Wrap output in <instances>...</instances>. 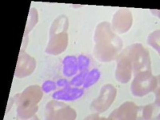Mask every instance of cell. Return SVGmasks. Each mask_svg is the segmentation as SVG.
<instances>
[{"instance_id":"cell-1","label":"cell","mask_w":160,"mask_h":120,"mask_svg":"<svg viewBox=\"0 0 160 120\" xmlns=\"http://www.w3.org/2000/svg\"><path fill=\"white\" fill-rule=\"evenodd\" d=\"M94 55L98 61L102 62L115 60L122 49V41L111 28V23L102 22L95 29Z\"/></svg>"},{"instance_id":"cell-2","label":"cell","mask_w":160,"mask_h":120,"mask_svg":"<svg viewBox=\"0 0 160 120\" xmlns=\"http://www.w3.org/2000/svg\"><path fill=\"white\" fill-rule=\"evenodd\" d=\"M43 91L38 85H31L21 94L14 97L17 107V117L21 119H29L34 117L38 111V103L42 100Z\"/></svg>"},{"instance_id":"cell-3","label":"cell","mask_w":160,"mask_h":120,"mask_svg":"<svg viewBox=\"0 0 160 120\" xmlns=\"http://www.w3.org/2000/svg\"><path fill=\"white\" fill-rule=\"evenodd\" d=\"M69 19L65 15L57 17L50 28L49 41L45 50L48 55H58L64 52L68 46Z\"/></svg>"},{"instance_id":"cell-4","label":"cell","mask_w":160,"mask_h":120,"mask_svg":"<svg viewBox=\"0 0 160 120\" xmlns=\"http://www.w3.org/2000/svg\"><path fill=\"white\" fill-rule=\"evenodd\" d=\"M131 61L134 76L138 73L151 71V61L149 52L140 43L132 44L122 51Z\"/></svg>"},{"instance_id":"cell-5","label":"cell","mask_w":160,"mask_h":120,"mask_svg":"<svg viewBox=\"0 0 160 120\" xmlns=\"http://www.w3.org/2000/svg\"><path fill=\"white\" fill-rule=\"evenodd\" d=\"M158 83V77L154 76L151 71H144L135 75L131 86L133 95L142 97L156 89Z\"/></svg>"},{"instance_id":"cell-6","label":"cell","mask_w":160,"mask_h":120,"mask_svg":"<svg viewBox=\"0 0 160 120\" xmlns=\"http://www.w3.org/2000/svg\"><path fill=\"white\" fill-rule=\"evenodd\" d=\"M45 117L48 120H74L77 114L75 109L58 100H51L45 108Z\"/></svg>"},{"instance_id":"cell-7","label":"cell","mask_w":160,"mask_h":120,"mask_svg":"<svg viewBox=\"0 0 160 120\" xmlns=\"http://www.w3.org/2000/svg\"><path fill=\"white\" fill-rule=\"evenodd\" d=\"M117 95L116 88L111 84L102 86L100 94L91 104V110L96 114H102L108 111L114 102Z\"/></svg>"},{"instance_id":"cell-8","label":"cell","mask_w":160,"mask_h":120,"mask_svg":"<svg viewBox=\"0 0 160 120\" xmlns=\"http://www.w3.org/2000/svg\"><path fill=\"white\" fill-rule=\"evenodd\" d=\"M133 15L130 10L122 8L115 12L112 18L111 28L115 34H124L131 28Z\"/></svg>"},{"instance_id":"cell-9","label":"cell","mask_w":160,"mask_h":120,"mask_svg":"<svg viewBox=\"0 0 160 120\" xmlns=\"http://www.w3.org/2000/svg\"><path fill=\"white\" fill-rule=\"evenodd\" d=\"M36 68V61L23 50H20L18 62L15 68V76L18 78H23L31 75Z\"/></svg>"},{"instance_id":"cell-10","label":"cell","mask_w":160,"mask_h":120,"mask_svg":"<svg viewBox=\"0 0 160 120\" xmlns=\"http://www.w3.org/2000/svg\"><path fill=\"white\" fill-rule=\"evenodd\" d=\"M140 108L135 102H126L111 113L108 119L112 120H133L137 119Z\"/></svg>"},{"instance_id":"cell-11","label":"cell","mask_w":160,"mask_h":120,"mask_svg":"<svg viewBox=\"0 0 160 120\" xmlns=\"http://www.w3.org/2000/svg\"><path fill=\"white\" fill-rule=\"evenodd\" d=\"M117 67L115 70V78L120 83H128L131 79L133 75V68L131 61L121 52L116 58Z\"/></svg>"},{"instance_id":"cell-12","label":"cell","mask_w":160,"mask_h":120,"mask_svg":"<svg viewBox=\"0 0 160 120\" xmlns=\"http://www.w3.org/2000/svg\"><path fill=\"white\" fill-rule=\"evenodd\" d=\"M83 89L78 88H71V86H67L63 89L54 92L52 98L58 101H75L83 95Z\"/></svg>"},{"instance_id":"cell-13","label":"cell","mask_w":160,"mask_h":120,"mask_svg":"<svg viewBox=\"0 0 160 120\" xmlns=\"http://www.w3.org/2000/svg\"><path fill=\"white\" fill-rule=\"evenodd\" d=\"M62 73L66 77H71L78 72V60L75 56L68 55L62 60Z\"/></svg>"},{"instance_id":"cell-14","label":"cell","mask_w":160,"mask_h":120,"mask_svg":"<svg viewBox=\"0 0 160 120\" xmlns=\"http://www.w3.org/2000/svg\"><path fill=\"white\" fill-rule=\"evenodd\" d=\"M100 78V71L98 69H93L87 74L83 82V88H89L96 83Z\"/></svg>"},{"instance_id":"cell-15","label":"cell","mask_w":160,"mask_h":120,"mask_svg":"<svg viewBox=\"0 0 160 120\" xmlns=\"http://www.w3.org/2000/svg\"><path fill=\"white\" fill-rule=\"evenodd\" d=\"M38 21V11L35 8H31L30 10L29 15H28V19L27 25H26L25 32H24V35H28V33H29L31 30L34 28L35 25L37 24Z\"/></svg>"},{"instance_id":"cell-16","label":"cell","mask_w":160,"mask_h":120,"mask_svg":"<svg viewBox=\"0 0 160 120\" xmlns=\"http://www.w3.org/2000/svg\"><path fill=\"white\" fill-rule=\"evenodd\" d=\"M159 30H157L150 34L148 38V45L157 51L158 53H159Z\"/></svg>"},{"instance_id":"cell-17","label":"cell","mask_w":160,"mask_h":120,"mask_svg":"<svg viewBox=\"0 0 160 120\" xmlns=\"http://www.w3.org/2000/svg\"><path fill=\"white\" fill-rule=\"evenodd\" d=\"M157 107L158 108V104H149L145 107H142V111H140L142 112V118L143 119H151L153 117V114L155 112V110Z\"/></svg>"},{"instance_id":"cell-18","label":"cell","mask_w":160,"mask_h":120,"mask_svg":"<svg viewBox=\"0 0 160 120\" xmlns=\"http://www.w3.org/2000/svg\"><path fill=\"white\" fill-rule=\"evenodd\" d=\"M77 60H78V71L80 72L88 71L90 67V63H91L90 58L84 55H79L77 58Z\"/></svg>"},{"instance_id":"cell-19","label":"cell","mask_w":160,"mask_h":120,"mask_svg":"<svg viewBox=\"0 0 160 120\" xmlns=\"http://www.w3.org/2000/svg\"><path fill=\"white\" fill-rule=\"evenodd\" d=\"M88 73V71L80 72L79 74L75 75V76L71 80V82H69V84L71 86H74L75 88H79L80 86H82L83 85L84 80H85V77Z\"/></svg>"},{"instance_id":"cell-20","label":"cell","mask_w":160,"mask_h":120,"mask_svg":"<svg viewBox=\"0 0 160 120\" xmlns=\"http://www.w3.org/2000/svg\"><path fill=\"white\" fill-rule=\"evenodd\" d=\"M56 82H55L52 80H47L42 83V90L44 93L51 92V91H55L56 90Z\"/></svg>"},{"instance_id":"cell-21","label":"cell","mask_w":160,"mask_h":120,"mask_svg":"<svg viewBox=\"0 0 160 120\" xmlns=\"http://www.w3.org/2000/svg\"><path fill=\"white\" fill-rule=\"evenodd\" d=\"M56 85L58 87H60V88H65V87L69 85V82L67 79H65V78H61V79H58L57 81Z\"/></svg>"},{"instance_id":"cell-22","label":"cell","mask_w":160,"mask_h":120,"mask_svg":"<svg viewBox=\"0 0 160 120\" xmlns=\"http://www.w3.org/2000/svg\"><path fill=\"white\" fill-rule=\"evenodd\" d=\"M99 119V117H98V114H96V113H95V115H91V116H89V117H88V118H87V119Z\"/></svg>"}]
</instances>
